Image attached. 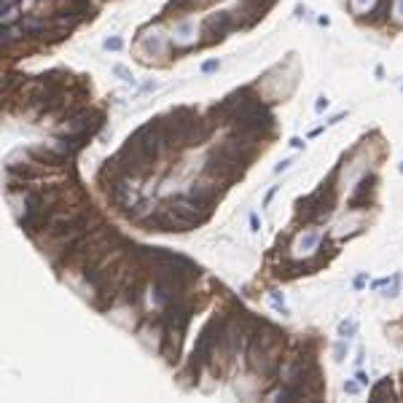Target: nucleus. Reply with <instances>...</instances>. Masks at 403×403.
<instances>
[{
	"label": "nucleus",
	"mask_w": 403,
	"mask_h": 403,
	"mask_svg": "<svg viewBox=\"0 0 403 403\" xmlns=\"http://www.w3.org/2000/svg\"><path fill=\"white\" fill-rule=\"evenodd\" d=\"M220 181H199V183H194L191 191H188V196L194 199V202H199V205H205V207H210L213 202H216L218 196H220V188H218Z\"/></svg>",
	"instance_id": "nucleus-4"
},
{
	"label": "nucleus",
	"mask_w": 403,
	"mask_h": 403,
	"mask_svg": "<svg viewBox=\"0 0 403 403\" xmlns=\"http://www.w3.org/2000/svg\"><path fill=\"white\" fill-rule=\"evenodd\" d=\"M344 355H347V339H339V344L334 347V360L341 363V360H344Z\"/></svg>",
	"instance_id": "nucleus-10"
},
{
	"label": "nucleus",
	"mask_w": 403,
	"mask_h": 403,
	"mask_svg": "<svg viewBox=\"0 0 403 403\" xmlns=\"http://www.w3.org/2000/svg\"><path fill=\"white\" fill-rule=\"evenodd\" d=\"M355 379H358L360 384H369V376H366V373H363V371H358V376H355Z\"/></svg>",
	"instance_id": "nucleus-17"
},
{
	"label": "nucleus",
	"mask_w": 403,
	"mask_h": 403,
	"mask_svg": "<svg viewBox=\"0 0 403 403\" xmlns=\"http://www.w3.org/2000/svg\"><path fill=\"white\" fill-rule=\"evenodd\" d=\"M395 401V390H393V382L390 379H382V382H376L371 390V401Z\"/></svg>",
	"instance_id": "nucleus-6"
},
{
	"label": "nucleus",
	"mask_w": 403,
	"mask_h": 403,
	"mask_svg": "<svg viewBox=\"0 0 403 403\" xmlns=\"http://www.w3.org/2000/svg\"><path fill=\"white\" fill-rule=\"evenodd\" d=\"M376 3H379V0H349V5L355 8V14H358V16H360V14H366V11L371 14L373 8H376Z\"/></svg>",
	"instance_id": "nucleus-7"
},
{
	"label": "nucleus",
	"mask_w": 403,
	"mask_h": 403,
	"mask_svg": "<svg viewBox=\"0 0 403 403\" xmlns=\"http://www.w3.org/2000/svg\"><path fill=\"white\" fill-rule=\"evenodd\" d=\"M105 49H113V51L122 49V41H119V38H108V41H105Z\"/></svg>",
	"instance_id": "nucleus-14"
},
{
	"label": "nucleus",
	"mask_w": 403,
	"mask_h": 403,
	"mask_svg": "<svg viewBox=\"0 0 403 403\" xmlns=\"http://www.w3.org/2000/svg\"><path fill=\"white\" fill-rule=\"evenodd\" d=\"M250 226H253V231H258V218L250 216Z\"/></svg>",
	"instance_id": "nucleus-19"
},
{
	"label": "nucleus",
	"mask_w": 403,
	"mask_h": 403,
	"mask_svg": "<svg viewBox=\"0 0 403 403\" xmlns=\"http://www.w3.org/2000/svg\"><path fill=\"white\" fill-rule=\"evenodd\" d=\"M229 27H231V16H229L226 11H220V14H213V16L207 19V25H205V30L213 35L210 41H216V38L220 41V38H223V35L229 32Z\"/></svg>",
	"instance_id": "nucleus-5"
},
{
	"label": "nucleus",
	"mask_w": 403,
	"mask_h": 403,
	"mask_svg": "<svg viewBox=\"0 0 403 403\" xmlns=\"http://www.w3.org/2000/svg\"><path fill=\"white\" fill-rule=\"evenodd\" d=\"M325 108H328V97H317V102H314V111H317V113H323Z\"/></svg>",
	"instance_id": "nucleus-13"
},
{
	"label": "nucleus",
	"mask_w": 403,
	"mask_h": 403,
	"mask_svg": "<svg viewBox=\"0 0 403 403\" xmlns=\"http://www.w3.org/2000/svg\"><path fill=\"white\" fill-rule=\"evenodd\" d=\"M218 67H220V62H218V60H210V62L202 65V73H216Z\"/></svg>",
	"instance_id": "nucleus-12"
},
{
	"label": "nucleus",
	"mask_w": 403,
	"mask_h": 403,
	"mask_svg": "<svg viewBox=\"0 0 403 403\" xmlns=\"http://www.w3.org/2000/svg\"><path fill=\"white\" fill-rule=\"evenodd\" d=\"M401 89H403V87H401Z\"/></svg>",
	"instance_id": "nucleus-21"
},
{
	"label": "nucleus",
	"mask_w": 403,
	"mask_h": 403,
	"mask_svg": "<svg viewBox=\"0 0 403 403\" xmlns=\"http://www.w3.org/2000/svg\"><path fill=\"white\" fill-rule=\"evenodd\" d=\"M366 275H358V277H355V288H358V290H360V288H363V285H366Z\"/></svg>",
	"instance_id": "nucleus-15"
},
{
	"label": "nucleus",
	"mask_w": 403,
	"mask_h": 403,
	"mask_svg": "<svg viewBox=\"0 0 403 403\" xmlns=\"http://www.w3.org/2000/svg\"><path fill=\"white\" fill-rule=\"evenodd\" d=\"M299 207H301L299 213H301L304 220H325L334 213V207H336V186H334V181L323 183L314 194H310L307 199H301Z\"/></svg>",
	"instance_id": "nucleus-2"
},
{
	"label": "nucleus",
	"mask_w": 403,
	"mask_h": 403,
	"mask_svg": "<svg viewBox=\"0 0 403 403\" xmlns=\"http://www.w3.org/2000/svg\"><path fill=\"white\" fill-rule=\"evenodd\" d=\"M401 172H403V164H401Z\"/></svg>",
	"instance_id": "nucleus-20"
},
{
	"label": "nucleus",
	"mask_w": 403,
	"mask_h": 403,
	"mask_svg": "<svg viewBox=\"0 0 403 403\" xmlns=\"http://www.w3.org/2000/svg\"><path fill=\"white\" fill-rule=\"evenodd\" d=\"M390 19L403 27V0H393V5H390Z\"/></svg>",
	"instance_id": "nucleus-9"
},
{
	"label": "nucleus",
	"mask_w": 403,
	"mask_h": 403,
	"mask_svg": "<svg viewBox=\"0 0 403 403\" xmlns=\"http://www.w3.org/2000/svg\"><path fill=\"white\" fill-rule=\"evenodd\" d=\"M360 387H363L360 382H344V393H347V395H358Z\"/></svg>",
	"instance_id": "nucleus-11"
},
{
	"label": "nucleus",
	"mask_w": 403,
	"mask_h": 403,
	"mask_svg": "<svg viewBox=\"0 0 403 403\" xmlns=\"http://www.w3.org/2000/svg\"><path fill=\"white\" fill-rule=\"evenodd\" d=\"M237 135H245V137H255L261 132H269L272 129V113L266 111V105L261 100H245L240 105V111L231 116Z\"/></svg>",
	"instance_id": "nucleus-1"
},
{
	"label": "nucleus",
	"mask_w": 403,
	"mask_h": 403,
	"mask_svg": "<svg viewBox=\"0 0 403 403\" xmlns=\"http://www.w3.org/2000/svg\"><path fill=\"white\" fill-rule=\"evenodd\" d=\"M358 331V323L355 320H341L339 323V339H352Z\"/></svg>",
	"instance_id": "nucleus-8"
},
{
	"label": "nucleus",
	"mask_w": 403,
	"mask_h": 403,
	"mask_svg": "<svg viewBox=\"0 0 403 403\" xmlns=\"http://www.w3.org/2000/svg\"><path fill=\"white\" fill-rule=\"evenodd\" d=\"M373 191H376V178L371 172L360 175L358 186H352V191H349V210H366L369 202L373 199Z\"/></svg>",
	"instance_id": "nucleus-3"
},
{
	"label": "nucleus",
	"mask_w": 403,
	"mask_h": 403,
	"mask_svg": "<svg viewBox=\"0 0 403 403\" xmlns=\"http://www.w3.org/2000/svg\"><path fill=\"white\" fill-rule=\"evenodd\" d=\"M344 116H347V113H336V116H334V119H331L328 124H339V122H341V119H344Z\"/></svg>",
	"instance_id": "nucleus-18"
},
{
	"label": "nucleus",
	"mask_w": 403,
	"mask_h": 403,
	"mask_svg": "<svg viewBox=\"0 0 403 403\" xmlns=\"http://www.w3.org/2000/svg\"><path fill=\"white\" fill-rule=\"evenodd\" d=\"M290 164H293V161H290V159H285V161H279V164H277V172H282V170H288V167H290Z\"/></svg>",
	"instance_id": "nucleus-16"
}]
</instances>
